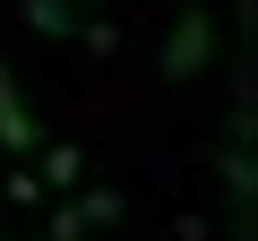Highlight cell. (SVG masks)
Listing matches in <instances>:
<instances>
[{
	"instance_id": "1",
	"label": "cell",
	"mask_w": 258,
	"mask_h": 241,
	"mask_svg": "<svg viewBox=\"0 0 258 241\" xmlns=\"http://www.w3.org/2000/svg\"><path fill=\"white\" fill-rule=\"evenodd\" d=\"M207 61H215V18H207V9H181L172 35H164V52H155V69L181 86V78H198Z\"/></svg>"
},
{
	"instance_id": "2",
	"label": "cell",
	"mask_w": 258,
	"mask_h": 241,
	"mask_svg": "<svg viewBox=\"0 0 258 241\" xmlns=\"http://www.w3.org/2000/svg\"><path fill=\"white\" fill-rule=\"evenodd\" d=\"M35 138H43V120L26 112V86L9 78V61H0V155H35Z\"/></svg>"
},
{
	"instance_id": "3",
	"label": "cell",
	"mask_w": 258,
	"mask_h": 241,
	"mask_svg": "<svg viewBox=\"0 0 258 241\" xmlns=\"http://www.w3.org/2000/svg\"><path fill=\"white\" fill-rule=\"evenodd\" d=\"M35 181H43V190H78V181H86V155H78L69 138H35Z\"/></svg>"
},
{
	"instance_id": "4",
	"label": "cell",
	"mask_w": 258,
	"mask_h": 241,
	"mask_svg": "<svg viewBox=\"0 0 258 241\" xmlns=\"http://www.w3.org/2000/svg\"><path fill=\"white\" fill-rule=\"evenodd\" d=\"M18 18H26L35 35H52V43H69V35H78V0H18Z\"/></svg>"
},
{
	"instance_id": "5",
	"label": "cell",
	"mask_w": 258,
	"mask_h": 241,
	"mask_svg": "<svg viewBox=\"0 0 258 241\" xmlns=\"http://www.w3.org/2000/svg\"><path fill=\"white\" fill-rule=\"evenodd\" d=\"M215 172H224V190H232V198H249V190H258V172H249V138H232V147L215 155Z\"/></svg>"
},
{
	"instance_id": "6",
	"label": "cell",
	"mask_w": 258,
	"mask_h": 241,
	"mask_svg": "<svg viewBox=\"0 0 258 241\" xmlns=\"http://www.w3.org/2000/svg\"><path fill=\"white\" fill-rule=\"evenodd\" d=\"M69 207H78V232H103V224L120 215V190H86V198L69 190Z\"/></svg>"
},
{
	"instance_id": "7",
	"label": "cell",
	"mask_w": 258,
	"mask_h": 241,
	"mask_svg": "<svg viewBox=\"0 0 258 241\" xmlns=\"http://www.w3.org/2000/svg\"><path fill=\"white\" fill-rule=\"evenodd\" d=\"M69 43H86V52H95V61H112V52H120V26H103V18H95V26H78V35H69Z\"/></svg>"
},
{
	"instance_id": "8",
	"label": "cell",
	"mask_w": 258,
	"mask_h": 241,
	"mask_svg": "<svg viewBox=\"0 0 258 241\" xmlns=\"http://www.w3.org/2000/svg\"><path fill=\"white\" fill-rule=\"evenodd\" d=\"M9 207H43V181L35 172H9Z\"/></svg>"
},
{
	"instance_id": "9",
	"label": "cell",
	"mask_w": 258,
	"mask_h": 241,
	"mask_svg": "<svg viewBox=\"0 0 258 241\" xmlns=\"http://www.w3.org/2000/svg\"><path fill=\"white\" fill-rule=\"evenodd\" d=\"M35 241H43V232H35Z\"/></svg>"
}]
</instances>
